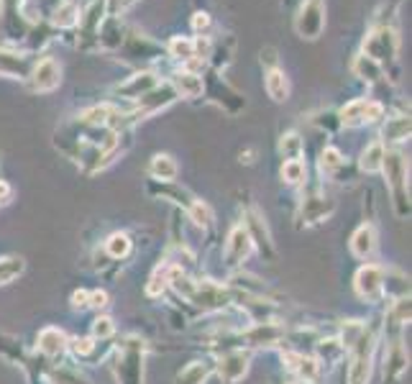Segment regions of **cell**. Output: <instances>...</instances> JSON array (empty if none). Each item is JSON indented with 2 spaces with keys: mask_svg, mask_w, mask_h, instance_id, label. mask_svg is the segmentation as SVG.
<instances>
[{
  "mask_svg": "<svg viewBox=\"0 0 412 384\" xmlns=\"http://www.w3.org/2000/svg\"><path fill=\"white\" fill-rule=\"evenodd\" d=\"M382 172L387 175V182H389V190H392L397 213L399 216H405L407 208H410V202H407V162H405V156L397 154V151H384Z\"/></svg>",
  "mask_w": 412,
  "mask_h": 384,
  "instance_id": "6da1fadb",
  "label": "cell"
},
{
  "mask_svg": "<svg viewBox=\"0 0 412 384\" xmlns=\"http://www.w3.org/2000/svg\"><path fill=\"white\" fill-rule=\"evenodd\" d=\"M397 52H399V36L392 26H377L364 39V57L374 59L382 67H384L387 62L397 59Z\"/></svg>",
  "mask_w": 412,
  "mask_h": 384,
  "instance_id": "7a4b0ae2",
  "label": "cell"
},
{
  "mask_svg": "<svg viewBox=\"0 0 412 384\" xmlns=\"http://www.w3.org/2000/svg\"><path fill=\"white\" fill-rule=\"evenodd\" d=\"M323 28H326V6H323V0H302V6L297 8V16H294V31L302 39L313 41L323 34Z\"/></svg>",
  "mask_w": 412,
  "mask_h": 384,
  "instance_id": "3957f363",
  "label": "cell"
},
{
  "mask_svg": "<svg viewBox=\"0 0 412 384\" xmlns=\"http://www.w3.org/2000/svg\"><path fill=\"white\" fill-rule=\"evenodd\" d=\"M372 333L364 330L351 346V366H348V384H366L369 382V371H372Z\"/></svg>",
  "mask_w": 412,
  "mask_h": 384,
  "instance_id": "277c9868",
  "label": "cell"
},
{
  "mask_svg": "<svg viewBox=\"0 0 412 384\" xmlns=\"http://www.w3.org/2000/svg\"><path fill=\"white\" fill-rule=\"evenodd\" d=\"M341 123L343 126H366V123H374L379 121L382 115H384V105L377 100H372V98H356V100H351L348 105H343L341 108Z\"/></svg>",
  "mask_w": 412,
  "mask_h": 384,
  "instance_id": "5b68a950",
  "label": "cell"
},
{
  "mask_svg": "<svg viewBox=\"0 0 412 384\" xmlns=\"http://www.w3.org/2000/svg\"><path fill=\"white\" fill-rule=\"evenodd\" d=\"M118 382L120 384H141L144 379V354H141V344L136 338H131L123 349L118 351Z\"/></svg>",
  "mask_w": 412,
  "mask_h": 384,
  "instance_id": "8992f818",
  "label": "cell"
},
{
  "mask_svg": "<svg viewBox=\"0 0 412 384\" xmlns=\"http://www.w3.org/2000/svg\"><path fill=\"white\" fill-rule=\"evenodd\" d=\"M62 82V67L52 57H44L31 67L28 72V85H31L33 93H52V90L59 88Z\"/></svg>",
  "mask_w": 412,
  "mask_h": 384,
  "instance_id": "52a82bcc",
  "label": "cell"
},
{
  "mask_svg": "<svg viewBox=\"0 0 412 384\" xmlns=\"http://www.w3.org/2000/svg\"><path fill=\"white\" fill-rule=\"evenodd\" d=\"M174 98H177V93L172 90V85H156V88L149 90L144 98H139V108H136V113L133 115H128V118H131V121H139L141 115L156 113V110L166 108Z\"/></svg>",
  "mask_w": 412,
  "mask_h": 384,
  "instance_id": "ba28073f",
  "label": "cell"
},
{
  "mask_svg": "<svg viewBox=\"0 0 412 384\" xmlns=\"http://www.w3.org/2000/svg\"><path fill=\"white\" fill-rule=\"evenodd\" d=\"M356 292L369 303H377L384 295V274H382L379 267H372V264L361 267L359 274H356Z\"/></svg>",
  "mask_w": 412,
  "mask_h": 384,
  "instance_id": "9c48e42d",
  "label": "cell"
},
{
  "mask_svg": "<svg viewBox=\"0 0 412 384\" xmlns=\"http://www.w3.org/2000/svg\"><path fill=\"white\" fill-rule=\"evenodd\" d=\"M248 359H251L248 356V351H228L218 364L220 379H223L226 384L241 382V379L246 377V371H248Z\"/></svg>",
  "mask_w": 412,
  "mask_h": 384,
  "instance_id": "30bf717a",
  "label": "cell"
},
{
  "mask_svg": "<svg viewBox=\"0 0 412 384\" xmlns=\"http://www.w3.org/2000/svg\"><path fill=\"white\" fill-rule=\"evenodd\" d=\"M251 246H253V241H251V236H248V231L244 228V226H236V228L231 231V236H228L226 262L231 264V267L241 264L248 254H251Z\"/></svg>",
  "mask_w": 412,
  "mask_h": 384,
  "instance_id": "8fae6325",
  "label": "cell"
},
{
  "mask_svg": "<svg viewBox=\"0 0 412 384\" xmlns=\"http://www.w3.org/2000/svg\"><path fill=\"white\" fill-rule=\"evenodd\" d=\"M31 59L28 54H18V52H6L0 49V77H16V80H26L31 72Z\"/></svg>",
  "mask_w": 412,
  "mask_h": 384,
  "instance_id": "7c38bea8",
  "label": "cell"
},
{
  "mask_svg": "<svg viewBox=\"0 0 412 384\" xmlns=\"http://www.w3.org/2000/svg\"><path fill=\"white\" fill-rule=\"evenodd\" d=\"M333 208H336V202H333L328 195L305 197V202H302V221H305L307 226L323 223V221H326V218L333 213Z\"/></svg>",
  "mask_w": 412,
  "mask_h": 384,
  "instance_id": "4fadbf2b",
  "label": "cell"
},
{
  "mask_svg": "<svg viewBox=\"0 0 412 384\" xmlns=\"http://www.w3.org/2000/svg\"><path fill=\"white\" fill-rule=\"evenodd\" d=\"M151 88H156V77H154L151 72H139V74H133L128 82L118 85L115 93H118L120 98H128V100H139V98H144Z\"/></svg>",
  "mask_w": 412,
  "mask_h": 384,
  "instance_id": "5bb4252c",
  "label": "cell"
},
{
  "mask_svg": "<svg viewBox=\"0 0 412 384\" xmlns=\"http://www.w3.org/2000/svg\"><path fill=\"white\" fill-rule=\"evenodd\" d=\"M169 85H172L174 93L182 95V98H190V100H193V98H200V95H202V88H205V85H202V77L195 72H187V69L174 74Z\"/></svg>",
  "mask_w": 412,
  "mask_h": 384,
  "instance_id": "9a60e30c",
  "label": "cell"
},
{
  "mask_svg": "<svg viewBox=\"0 0 412 384\" xmlns=\"http://www.w3.org/2000/svg\"><path fill=\"white\" fill-rule=\"evenodd\" d=\"M39 349L44 356L49 359H59L67 349V338L59 328H44L39 333Z\"/></svg>",
  "mask_w": 412,
  "mask_h": 384,
  "instance_id": "2e32d148",
  "label": "cell"
},
{
  "mask_svg": "<svg viewBox=\"0 0 412 384\" xmlns=\"http://www.w3.org/2000/svg\"><path fill=\"white\" fill-rule=\"evenodd\" d=\"M264 85H266V93H269V98H272L274 103H285L287 98H290V80H287V74L282 72L280 67L266 69Z\"/></svg>",
  "mask_w": 412,
  "mask_h": 384,
  "instance_id": "e0dca14e",
  "label": "cell"
},
{
  "mask_svg": "<svg viewBox=\"0 0 412 384\" xmlns=\"http://www.w3.org/2000/svg\"><path fill=\"white\" fill-rule=\"evenodd\" d=\"M98 41L105 49H115L123 44V26H120V21L115 18V16H108V18L100 23Z\"/></svg>",
  "mask_w": 412,
  "mask_h": 384,
  "instance_id": "ac0fdd59",
  "label": "cell"
},
{
  "mask_svg": "<svg viewBox=\"0 0 412 384\" xmlns=\"http://www.w3.org/2000/svg\"><path fill=\"white\" fill-rule=\"evenodd\" d=\"M177 172H180V167L169 154H156L151 159V164H149V175L154 180H161V182H174Z\"/></svg>",
  "mask_w": 412,
  "mask_h": 384,
  "instance_id": "d6986e66",
  "label": "cell"
},
{
  "mask_svg": "<svg viewBox=\"0 0 412 384\" xmlns=\"http://www.w3.org/2000/svg\"><path fill=\"white\" fill-rule=\"evenodd\" d=\"M377 249V236H374V228L372 226H361L351 238V251L359 259H369Z\"/></svg>",
  "mask_w": 412,
  "mask_h": 384,
  "instance_id": "ffe728a7",
  "label": "cell"
},
{
  "mask_svg": "<svg viewBox=\"0 0 412 384\" xmlns=\"http://www.w3.org/2000/svg\"><path fill=\"white\" fill-rule=\"evenodd\" d=\"M353 72H356V77H361L364 82H369V85H374V82H379L382 77H384V67L377 64L374 59H369V57H364V54L356 57V62H353Z\"/></svg>",
  "mask_w": 412,
  "mask_h": 384,
  "instance_id": "44dd1931",
  "label": "cell"
},
{
  "mask_svg": "<svg viewBox=\"0 0 412 384\" xmlns=\"http://www.w3.org/2000/svg\"><path fill=\"white\" fill-rule=\"evenodd\" d=\"M282 338V330L277 325H269V323H259L256 328H251L246 333V341L251 346H272L277 344Z\"/></svg>",
  "mask_w": 412,
  "mask_h": 384,
  "instance_id": "7402d4cb",
  "label": "cell"
},
{
  "mask_svg": "<svg viewBox=\"0 0 412 384\" xmlns=\"http://www.w3.org/2000/svg\"><path fill=\"white\" fill-rule=\"evenodd\" d=\"M384 141H392V144H399L410 139V118L407 115H394L389 121L384 123Z\"/></svg>",
  "mask_w": 412,
  "mask_h": 384,
  "instance_id": "603a6c76",
  "label": "cell"
},
{
  "mask_svg": "<svg viewBox=\"0 0 412 384\" xmlns=\"http://www.w3.org/2000/svg\"><path fill=\"white\" fill-rule=\"evenodd\" d=\"M346 167V159H343V154H341L338 149L328 146L323 154H320V172L326 177H338L341 169Z\"/></svg>",
  "mask_w": 412,
  "mask_h": 384,
  "instance_id": "cb8c5ba5",
  "label": "cell"
},
{
  "mask_svg": "<svg viewBox=\"0 0 412 384\" xmlns=\"http://www.w3.org/2000/svg\"><path fill=\"white\" fill-rule=\"evenodd\" d=\"M169 57H174V59L180 62H190L198 57V49H195V39H187V36H174L172 41H169Z\"/></svg>",
  "mask_w": 412,
  "mask_h": 384,
  "instance_id": "d4e9b609",
  "label": "cell"
},
{
  "mask_svg": "<svg viewBox=\"0 0 412 384\" xmlns=\"http://www.w3.org/2000/svg\"><path fill=\"white\" fill-rule=\"evenodd\" d=\"M382 162H384V144H369L364 149V154H361V169L364 172H382Z\"/></svg>",
  "mask_w": 412,
  "mask_h": 384,
  "instance_id": "484cf974",
  "label": "cell"
},
{
  "mask_svg": "<svg viewBox=\"0 0 412 384\" xmlns=\"http://www.w3.org/2000/svg\"><path fill=\"white\" fill-rule=\"evenodd\" d=\"M207 374H210V366L205 361H193L177 374V384H205Z\"/></svg>",
  "mask_w": 412,
  "mask_h": 384,
  "instance_id": "4316f807",
  "label": "cell"
},
{
  "mask_svg": "<svg viewBox=\"0 0 412 384\" xmlns=\"http://www.w3.org/2000/svg\"><path fill=\"white\" fill-rule=\"evenodd\" d=\"M287 361H292L290 364V369H294L299 374V377H305L307 382H315V377H318V361L310 356H302V354H290L287 356Z\"/></svg>",
  "mask_w": 412,
  "mask_h": 384,
  "instance_id": "83f0119b",
  "label": "cell"
},
{
  "mask_svg": "<svg viewBox=\"0 0 412 384\" xmlns=\"http://www.w3.org/2000/svg\"><path fill=\"white\" fill-rule=\"evenodd\" d=\"M54 26L59 28H72L77 26V21H80V8L74 6V3H69V0H64L59 8H54Z\"/></svg>",
  "mask_w": 412,
  "mask_h": 384,
  "instance_id": "f1b7e54d",
  "label": "cell"
},
{
  "mask_svg": "<svg viewBox=\"0 0 412 384\" xmlns=\"http://www.w3.org/2000/svg\"><path fill=\"white\" fill-rule=\"evenodd\" d=\"M307 177V167L302 159H287L285 164H282V180L290 185H299L305 182Z\"/></svg>",
  "mask_w": 412,
  "mask_h": 384,
  "instance_id": "f546056e",
  "label": "cell"
},
{
  "mask_svg": "<svg viewBox=\"0 0 412 384\" xmlns=\"http://www.w3.org/2000/svg\"><path fill=\"white\" fill-rule=\"evenodd\" d=\"M21 272H23V259H21V256H8V259H0V284L13 282Z\"/></svg>",
  "mask_w": 412,
  "mask_h": 384,
  "instance_id": "4dcf8cb0",
  "label": "cell"
},
{
  "mask_svg": "<svg viewBox=\"0 0 412 384\" xmlns=\"http://www.w3.org/2000/svg\"><path fill=\"white\" fill-rule=\"evenodd\" d=\"M105 251H108V256H113V259H123V256H128V251H131V238H128L126 233H113V236L105 241Z\"/></svg>",
  "mask_w": 412,
  "mask_h": 384,
  "instance_id": "1f68e13d",
  "label": "cell"
},
{
  "mask_svg": "<svg viewBox=\"0 0 412 384\" xmlns=\"http://www.w3.org/2000/svg\"><path fill=\"white\" fill-rule=\"evenodd\" d=\"M302 139H299L297 134H287L282 136V144H280V151L282 156H285V162L287 159H299L302 156Z\"/></svg>",
  "mask_w": 412,
  "mask_h": 384,
  "instance_id": "d6a6232c",
  "label": "cell"
},
{
  "mask_svg": "<svg viewBox=\"0 0 412 384\" xmlns=\"http://www.w3.org/2000/svg\"><path fill=\"white\" fill-rule=\"evenodd\" d=\"M187 213H190V218H193L198 226H210V223H213V210L207 208V202H202V200H193V205L187 208Z\"/></svg>",
  "mask_w": 412,
  "mask_h": 384,
  "instance_id": "836d02e7",
  "label": "cell"
},
{
  "mask_svg": "<svg viewBox=\"0 0 412 384\" xmlns=\"http://www.w3.org/2000/svg\"><path fill=\"white\" fill-rule=\"evenodd\" d=\"M93 336L100 338V341L113 336V320H110V318H98L93 325Z\"/></svg>",
  "mask_w": 412,
  "mask_h": 384,
  "instance_id": "e575fe53",
  "label": "cell"
},
{
  "mask_svg": "<svg viewBox=\"0 0 412 384\" xmlns=\"http://www.w3.org/2000/svg\"><path fill=\"white\" fill-rule=\"evenodd\" d=\"M166 282H169V274L159 269L156 274L151 277V284H149V295H151V297L161 295V292H164V287H166Z\"/></svg>",
  "mask_w": 412,
  "mask_h": 384,
  "instance_id": "d590c367",
  "label": "cell"
},
{
  "mask_svg": "<svg viewBox=\"0 0 412 384\" xmlns=\"http://www.w3.org/2000/svg\"><path fill=\"white\" fill-rule=\"evenodd\" d=\"M72 351L77 354V356H90L95 351V341L93 338H77V341H72Z\"/></svg>",
  "mask_w": 412,
  "mask_h": 384,
  "instance_id": "8d00e7d4",
  "label": "cell"
},
{
  "mask_svg": "<svg viewBox=\"0 0 412 384\" xmlns=\"http://www.w3.org/2000/svg\"><path fill=\"white\" fill-rule=\"evenodd\" d=\"M193 28L195 31H207V28H210V16L207 13H195V18H193Z\"/></svg>",
  "mask_w": 412,
  "mask_h": 384,
  "instance_id": "74e56055",
  "label": "cell"
},
{
  "mask_svg": "<svg viewBox=\"0 0 412 384\" xmlns=\"http://www.w3.org/2000/svg\"><path fill=\"white\" fill-rule=\"evenodd\" d=\"M261 64H266V67H269V69L277 67V52H274L272 47L264 49V52H261Z\"/></svg>",
  "mask_w": 412,
  "mask_h": 384,
  "instance_id": "f35d334b",
  "label": "cell"
},
{
  "mask_svg": "<svg viewBox=\"0 0 412 384\" xmlns=\"http://www.w3.org/2000/svg\"><path fill=\"white\" fill-rule=\"evenodd\" d=\"M87 300H90L87 305H93V308H105V305H108V295H105V292H93V295H87Z\"/></svg>",
  "mask_w": 412,
  "mask_h": 384,
  "instance_id": "ab89813d",
  "label": "cell"
},
{
  "mask_svg": "<svg viewBox=\"0 0 412 384\" xmlns=\"http://www.w3.org/2000/svg\"><path fill=\"white\" fill-rule=\"evenodd\" d=\"M11 195H13V192H11V185L0 180V202H8L11 200Z\"/></svg>",
  "mask_w": 412,
  "mask_h": 384,
  "instance_id": "60d3db41",
  "label": "cell"
},
{
  "mask_svg": "<svg viewBox=\"0 0 412 384\" xmlns=\"http://www.w3.org/2000/svg\"><path fill=\"white\" fill-rule=\"evenodd\" d=\"M72 303L77 305V308H87V292H74Z\"/></svg>",
  "mask_w": 412,
  "mask_h": 384,
  "instance_id": "b9f144b4",
  "label": "cell"
},
{
  "mask_svg": "<svg viewBox=\"0 0 412 384\" xmlns=\"http://www.w3.org/2000/svg\"><path fill=\"white\" fill-rule=\"evenodd\" d=\"M292 384H315V382H307V379H299V382H292Z\"/></svg>",
  "mask_w": 412,
  "mask_h": 384,
  "instance_id": "7bdbcfd3",
  "label": "cell"
}]
</instances>
